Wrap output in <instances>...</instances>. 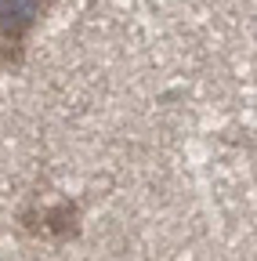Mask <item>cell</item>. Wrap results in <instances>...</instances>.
Masks as SVG:
<instances>
[{
    "label": "cell",
    "instance_id": "6da1fadb",
    "mask_svg": "<svg viewBox=\"0 0 257 261\" xmlns=\"http://www.w3.org/2000/svg\"><path fill=\"white\" fill-rule=\"evenodd\" d=\"M54 0H0V69H18Z\"/></svg>",
    "mask_w": 257,
    "mask_h": 261
},
{
    "label": "cell",
    "instance_id": "7a4b0ae2",
    "mask_svg": "<svg viewBox=\"0 0 257 261\" xmlns=\"http://www.w3.org/2000/svg\"><path fill=\"white\" fill-rule=\"evenodd\" d=\"M18 228L44 243H69L80 236L83 214L76 200H54V203H29L18 211Z\"/></svg>",
    "mask_w": 257,
    "mask_h": 261
}]
</instances>
